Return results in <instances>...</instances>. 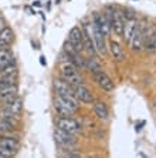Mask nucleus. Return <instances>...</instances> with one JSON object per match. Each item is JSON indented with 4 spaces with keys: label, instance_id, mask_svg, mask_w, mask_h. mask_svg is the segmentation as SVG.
<instances>
[{
    "label": "nucleus",
    "instance_id": "1",
    "mask_svg": "<svg viewBox=\"0 0 156 158\" xmlns=\"http://www.w3.org/2000/svg\"><path fill=\"white\" fill-rule=\"evenodd\" d=\"M54 108L60 117H71L78 110V100L77 97H64L55 94Z\"/></svg>",
    "mask_w": 156,
    "mask_h": 158
},
{
    "label": "nucleus",
    "instance_id": "2",
    "mask_svg": "<svg viewBox=\"0 0 156 158\" xmlns=\"http://www.w3.org/2000/svg\"><path fill=\"white\" fill-rule=\"evenodd\" d=\"M61 78H64V80H66L67 83H70L73 87L84 84V78L80 74L78 69L74 66L73 63H68V61L64 63L61 66Z\"/></svg>",
    "mask_w": 156,
    "mask_h": 158
},
{
    "label": "nucleus",
    "instance_id": "3",
    "mask_svg": "<svg viewBox=\"0 0 156 158\" xmlns=\"http://www.w3.org/2000/svg\"><path fill=\"white\" fill-rule=\"evenodd\" d=\"M55 127L60 128V130H62V131L68 132V134H73V135L81 132L80 123L77 121V120H74V118H71V117H60L57 121H55Z\"/></svg>",
    "mask_w": 156,
    "mask_h": 158
},
{
    "label": "nucleus",
    "instance_id": "4",
    "mask_svg": "<svg viewBox=\"0 0 156 158\" xmlns=\"http://www.w3.org/2000/svg\"><path fill=\"white\" fill-rule=\"evenodd\" d=\"M53 85H54V90H55V94H57V96L75 97L74 87L70 84V83H67L64 78H54Z\"/></svg>",
    "mask_w": 156,
    "mask_h": 158
},
{
    "label": "nucleus",
    "instance_id": "5",
    "mask_svg": "<svg viewBox=\"0 0 156 158\" xmlns=\"http://www.w3.org/2000/svg\"><path fill=\"white\" fill-rule=\"evenodd\" d=\"M54 140L58 145H61V147H68V148L75 145V143H77L75 135L68 134V132L62 131V130H60V128L54 130Z\"/></svg>",
    "mask_w": 156,
    "mask_h": 158
},
{
    "label": "nucleus",
    "instance_id": "6",
    "mask_svg": "<svg viewBox=\"0 0 156 158\" xmlns=\"http://www.w3.org/2000/svg\"><path fill=\"white\" fill-rule=\"evenodd\" d=\"M92 24L102 33L104 37H108L111 33V23L106 20L104 13H94L92 15Z\"/></svg>",
    "mask_w": 156,
    "mask_h": 158
},
{
    "label": "nucleus",
    "instance_id": "7",
    "mask_svg": "<svg viewBox=\"0 0 156 158\" xmlns=\"http://www.w3.org/2000/svg\"><path fill=\"white\" fill-rule=\"evenodd\" d=\"M68 43L75 48L77 52H82L84 50V43H82V31L80 27H73L68 33Z\"/></svg>",
    "mask_w": 156,
    "mask_h": 158
},
{
    "label": "nucleus",
    "instance_id": "8",
    "mask_svg": "<svg viewBox=\"0 0 156 158\" xmlns=\"http://www.w3.org/2000/svg\"><path fill=\"white\" fill-rule=\"evenodd\" d=\"M95 77V81H97V84L99 85V87L104 90V91H114V88H115V84H114L112 78L109 77L106 73H104V71H99V73H97L94 76Z\"/></svg>",
    "mask_w": 156,
    "mask_h": 158
},
{
    "label": "nucleus",
    "instance_id": "9",
    "mask_svg": "<svg viewBox=\"0 0 156 158\" xmlns=\"http://www.w3.org/2000/svg\"><path fill=\"white\" fill-rule=\"evenodd\" d=\"M91 37H92V41H94V44H95L97 52H98L99 54H106L105 37L102 36V33L94 26V24H92V34H91Z\"/></svg>",
    "mask_w": 156,
    "mask_h": 158
},
{
    "label": "nucleus",
    "instance_id": "10",
    "mask_svg": "<svg viewBox=\"0 0 156 158\" xmlns=\"http://www.w3.org/2000/svg\"><path fill=\"white\" fill-rule=\"evenodd\" d=\"M125 19H123L122 13L121 10H114V16H112V22H111V30L115 31L116 36H121L122 37V33H123V26H125Z\"/></svg>",
    "mask_w": 156,
    "mask_h": 158
},
{
    "label": "nucleus",
    "instance_id": "11",
    "mask_svg": "<svg viewBox=\"0 0 156 158\" xmlns=\"http://www.w3.org/2000/svg\"><path fill=\"white\" fill-rule=\"evenodd\" d=\"M74 93H75L77 100H80L82 103H87V104L94 103V94H92L91 90H88L84 84L75 85V87H74Z\"/></svg>",
    "mask_w": 156,
    "mask_h": 158
},
{
    "label": "nucleus",
    "instance_id": "12",
    "mask_svg": "<svg viewBox=\"0 0 156 158\" xmlns=\"http://www.w3.org/2000/svg\"><path fill=\"white\" fill-rule=\"evenodd\" d=\"M17 93H18V85L17 84H13V85H9V87L3 88L0 91V101L3 104L6 103H10L13 100L17 97Z\"/></svg>",
    "mask_w": 156,
    "mask_h": 158
},
{
    "label": "nucleus",
    "instance_id": "13",
    "mask_svg": "<svg viewBox=\"0 0 156 158\" xmlns=\"http://www.w3.org/2000/svg\"><path fill=\"white\" fill-rule=\"evenodd\" d=\"M138 27V20L136 19H132V20H126L125 22V26H123V33H122V37L125 39L128 44L131 43L132 37L135 34V30Z\"/></svg>",
    "mask_w": 156,
    "mask_h": 158
},
{
    "label": "nucleus",
    "instance_id": "14",
    "mask_svg": "<svg viewBox=\"0 0 156 158\" xmlns=\"http://www.w3.org/2000/svg\"><path fill=\"white\" fill-rule=\"evenodd\" d=\"M0 145L17 152L18 147H20V141H18L17 137H10V135H6V134H4V135L0 137Z\"/></svg>",
    "mask_w": 156,
    "mask_h": 158
},
{
    "label": "nucleus",
    "instance_id": "15",
    "mask_svg": "<svg viewBox=\"0 0 156 158\" xmlns=\"http://www.w3.org/2000/svg\"><path fill=\"white\" fill-rule=\"evenodd\" d=\"M109 53H111V56H112V59L115 61H123V59H125V54H123L121 44L115 40L109 41Z\"/></svg>",
    "mask_w": 156,
    "mask_h": 158
},
{
    "label": "nucleus",
    "instance_id": "16",
    "mask_svg": "<svg viewBox=\"0 0 156 158\" xmlns=\"http://www.w3.org/2000/svg\"><path fill=\"white\" fill-rule=\"evenodd\" d=\"M129 46H131V50L135 52V53L141 52L142 48H143V34L138 30V27H136V30H135V34H134V37H132Z\"/></svg>",
    "mask_w": 156,
    "mask_h": 158
},
{
    "label": "nucleus",
    "instance_id": "17",
    "mask_svg": "<svg viewBox=\"0 0 156 158\" xmlns=\"http://www.w3.org/2000/svg\"><path fill=\"white\" fill-rule=\"evenodd\" d=\"M94 111H95V115L99 118V120H108V115H109V111H108V107L104 101H95L94 104Z\"/></svg>",
    "mask_w": 156,
    "mask_h": 158
},
{
    "label": "nucleus",
    "instance_id": "18",
    "mask_svg": "<svg viewBox=\"0 0 156 158\" xmlns=\"http://www.w3.org/2000/svg\"><path fill=\"white\" fill-rule=\"evenodd\" d=\"M14 40V33L10 27H3V30L0 31V43L3 47H7L9 44H11V41Z\"/></svg>",
    "mask_w": 156,
    "mask_h": 158
},
{
    "label": "nucleus",
    "instance_id": "19",
    "mask_svg": "<svg viewBox=\"0 0 156 158\" xmlns=\"http://www.w3.org/2000/svg\"><path fill=\"white\" fill-rule=\"evenodd\" d=\"M14 63V57H13V53L9 50V48H2L0 50V69H3L6 66H10Z\"/></svg>",
    "mask_w": 156,
    "mask_h": 158
},
{
    "label": "nucleus",
    "instance_id": "20",
    "mask_svg": "<svg viewBox=\"0 0 156 158\" xmlns=\"http://www.w3.org/2000/svg\"><path fill=\"white\" fill-rule=\"evenodd\" d=\"M17 66L14 63L10 64V66H6L3 69H0V80H4V78H11V77H17Z\"/></svg>",
    "mask_w": 156,
    "mask_h": 158
},
{
    "label": "nucleus",
    "instance_id": "21",
    "mask_svg": "<svg viewBox=\"0 0 156 158\" xmlns=\"http://www.w3.org/2000/svg\"><path fill=\"white\" fill-rule=\"evenodd\" d=\"M84 63H85V69H88V71L90 73H92L95 76L97 73H99V71H102V67L101 64H99L98 61H97V59H91V57H88V59H84Z\"/></svg>",
    "mask_w": 156,
    "mask_h": 158
},
{
    "label": "nucleus",
    "instance_id": "22",
    "mask_svg": "<svg viewBox=\"0 0 156 158\" xmlns=\"http://www.w3.org/2000/svg\"><path fill=\"white\" fill-rule=\"evenodd\" d=\"M82 43H84V50H87L91 56H97V48H95V44L92 41V39L87 36V34L82 31Z\"/></svg>",
    "mask_w": 156,
    "mask_h": 158
},
{
    "label": "nucleus",
    "instance_id": "23",
    "mask_svg": "<svg viewBox=\"0 0 156 158\" xmlns=\"http://www.w3.org/2000/svg\"><path fill=\"white\" fill-rule=\"evenodd\" d=\"M14 130V124L6 121V120H2L0 118V135H4V134H9L10 131Z\"/></svg>",
    "mask_w": 156,
    "mask_h": 158
},
{
    "label": "nucleus",
    "instance_id": "24",
    "mask_svg": "<svg viewBox=\"0 0 156 158\" xmlns=\"http://www.w3.org/2000/svg\"><path fill=\"white\" fill-rule=\"evenodd\" d=\"M149 27H150V24H149V22H148V19H141V20H139L138 22V30L139 31H141L142 34H143V36H145V33L146 31H148V29Z\"/></svg>",
    "mask_w": 156,
    "mask_h": 158
},
{
    "label": "nucleus",
    "instance_id": "25",
    "mask_svg": "<svg viewBox=\"0 0 156 158\" xmlns=\"http://www.w3.org/2000/svg\"><path fill=\"white\" fill-rule=\"evenodd\" d=\"M17 77H11V78H4V80H0V91L3 90V88L9 87V85H13V84H17V81H16Z\"/></svg>",
    "mask_w": 156,
    "mask_h": 158
},
{
    "label": "nucleus",
    "instance_id": "26",
    "mask_svg": "<svg viewBox=\"0 0 156 158\" xmlns=\"http://www.w3.org/2000/svg\"><path fill=\"white\" fill-rule=\"evenodd\" d=\"M14 154H16V151L9 150V148L2 147V145H0V157H3V158H11Z\"/></svg>",
    "mask_w": 156,
    "mask_h": 158
},
{
    "label": "nucleus",
    "instance_id": "27",
    "mask_svg": "<svg viewBox=\"0 0 156 158\" xmlns=\"http://www.w3.org/2000/svg\"><path fill=\"white\" fill-rule=\"evenodd\" d=\"M121 13H122V16H123V19H125V20H132V19H135V13H134V10H132V9L125 7V9H122V10H121Z\"/></svg>",
    "mask_w": 156,
    "mask_h": 158
},
{
    "label": "nucleus",
    "instance_id": "28",
    "mask_svg": "<svg viewBox=\"0 0 156 158\" xmlns=\"http://www.w3.org/2000/svg\"><path fill=\"white\" fill-rule=\"evenodd\" d=\"M62 158H81V155L78 152H74V151H68L62 155Z\"/></svg>",
    "mask_w": 156,
    "mask_h": 158
},
{
    "label": "nucleus",
    "instance_id": "29",
    "mask_svg": "<svg viewBox=\"0 0 156 158\" xmlns=\"http://www.w3.org/2000/svg\"><path fill=\"white\" fill-rule=\"evenodd\" d=\"M40 64H41V66H46V64H47V61L44 60V57H43V56H41V57H40Z\"/></svg>",
    "mask_w": 156,
    "mask_h": 158
},
{
    "label": "nucleus",
    "instance_id": "30",
    "mask_svg": "<svg viewBox=\"0 0 156 158\" xmlns=\"http://www.w3.org/2000/svg\"><path fill=\"white\" fill-rule=\"evenodd\" d=\"M150 52L156 53V39H155V43H153V47H152V50H150Z\"/></svg>",
    "mask_w": 156,
    "mask_h": 158
},
{
    "label": "nucleus",
    "instance_id": "31",
    "mask_svg": "<svg viewBox=\"0 0 156 158\" xmlns=\"http://www.w3.org/2000/svg\"><path fill=\"white\" fill-rule=\"evenodd\" d=\"M2 30H3V27H2V20H0V31H2Z\"/></svg>",
    "mask_w": 156,
    "mask_h": 158
}]
</instances>
